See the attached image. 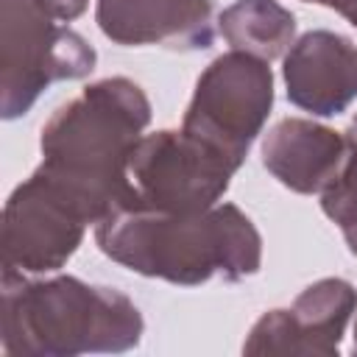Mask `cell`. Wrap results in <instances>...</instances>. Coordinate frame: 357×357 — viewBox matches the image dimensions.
<instances>
[{
	"mask_svg": "<svg viewBox=\"0 0 357 357\" xmlns=\"http://www.w3.org/2000/svg\"><path fill=\"white\" fill-rule=\"evenodd\" d=\"M218 28L231 50H245L265 61L284 56L296 42V17L276 0H237L220 11Z\"/></svg>",
	"mask_w": 357,
	"mask_h": 357,
	"instance_id": "12",
	"label": "cell"
},
{
	"mask_svg": "<svg viewBox=\"0 0 357 357\" xmlns=\"http://www.w3.org/2000/svg\"><path fill=\"white\" fill-rule=\"evenodd\" d=\"M92 220L81 204L33 170L3 206V268L20 273H53L78 251Z\"/></svg>",
	"mask_w": 357,
	"mask_h": 357,
	"instance_id": "7",
	"label": "cell"
},
{
	"mask_svg": "<svg viewBox=\"0 0 357 357\" xmlns=\"http://www.w3.org/2000/svg\"><path fill=\"white\" fill-rule=\"evenodd\" d=\"M354 351H357V324H354Z\"/></svg>",
	"mask_w": 357,
	"mask_h": 357,
	"instance_id": "16",
	"label": "cell"
},
{
	"mask_svg": "<svg viewBox=\"0 0 357 357\" xmlns=\"http://www.w3.org/2000/svg\"><path fill=\"white\" fill-rule=\"evenodd\" d=\"M321 3L329 6V8H335L340 17H346L357 28V0H321Z\"/></svg>",
	"mask_w": 357,
	"mask_h": 357,
	"instance_id": "15",
	"label": "cell"
},
{
	"mask_svg": "<svg viewBox=\"0 0 357 357\" xmlns=\"http://www.w3.org/2000/svg\"><path fill=\"white\" fill-rule=\"evenodd\" d=\"M346 153V137L304 117L279 120L262 139V165L293 192L312 195L335 178Z\"/></svg>",
	"mask_w": 357,
	"mask_h": 357,
	"instance_id": "11",
	"label": "cell"
},
{
	"mask_svg": "<svg viewBox=\"0 0 357 357\" xmlns=\"http://www.w3.org/2000/svg\"><path fill=\"white\" fill-rule=\"evenodd\" d=\"M98 28L114 45L204 50L212 45L209 0H98Z\"/></svg>",
	"mask_w": 357,
	"mask_h": 357,
	"instance_id": "10",
	"label": "cell"
},
{
	"mask_svg": "<svg viewBox=\"0 0 357 357\" xmlns=\"http://www.w3.org/2000/svg\"><path fill=\"white\" fill-rule=\"evenodd\" d=\"M95 61V47L39 0H0V109L6 120L25 114L53 81L86 78Z\"/></svg>",
	"mask_w": 357,
	"mask_h": 357,
	"instance_id": "4",
	"label": "cell"
},
{
	"mask_svg": "<svg viewBox=\"0 0 357 357\" xmlns=\"http://www.w3.org/2000/svg\"><path fill=\"white\" fill-rule=\"evenodd\" d=\"M59 22H70V20H75V17H81L84 11H86V6H89V0H39Z\"/></svg>",
	"mask_w": 357,
	"mask_h": 357,
	"instance_id": "14",
	"label": "cell"
},
{
	"mask_svg": "<svg viewBox=\"0 0 357 357\" xmlns=\"http://www.w3.org/2000/svg\"><path fill=\"white\" fill-rule=\"evenodd\" d=\"M271 106L273 73L268 61L245 50H229L198 75L181 128L243 162Z\"/></svg>",
	"mask_w": 357,
	"mask_h": 357,
	"instance_id": "6",
	"label": "cell"
},
{
	"mask_svg": "<svg viewBox=\"0 0 357 357\" xmlns=\"http://www.w3.org/2000/svg\"><path fill=\"white\" fill-rule=\"evenodd\" d=\"M343 137L346 153L335 178L321 192V209L332 223L340 226L349 251L357 257V120L349 126Z\"/></svg>",
	"mask_w": 357,
	"mask_h": 357,
	"instance_id": "13",
	"label": "cell"
},
{
	"mask_svg": "<svg viewBox=\"0 0 357 357\" xmlns=\"http://www.w3.org/2000/svg\"><path fill=\"white\" fill-rule=\"evenodd\" d=\"M357 310V290L337 276L304 287L287 310L265 312L248 332L243 354H340L343 332Z\"/></svg>",
	"mask_w": 357,
	"mask_h": 357,
	"instance_id": "8",
	"label": "cell"
},
{
	"mask_svg": "<svg viewBox=\"0 0 357 357\" xmlns=\"http://www.w3.org/2000/svg\"><path fill=\"white\" fill-rule=\"evenodd\" d=\"M151 123V100L139 84L114 75L89 84L53 112L42 128V170L100 223L131 204V153Z\"/></svg>",
	"mask_w": 357,
	"mask_h": 357,
	"instance_id": "1",
	"label": "cell"
},
{
	"mask_svg": "<svg viewBox=\"0 0 357 357\" xmlns=\"http://www.w3.org/2000/svg\"><path fill=\"white\" fill-rule=\"evenodd\" d=\"M282 78L293 106L335 117L357 98V45L335 31H307L287 47Z\"/></svg>",
	"mask_w": 357,
	"mask_h": 357,
	"instance_id": "9",
	"label": "cell"
},
{
	"mask_svg": "<svg viewBox=\"0 0 357 357\" xmlns=\"http://www.w3.org/2000/svg\"><path fill=\"white\" fill-rule=\"evenodd\" d=\"M240 159L206 139L178 131H156L137 142L128 165L131 204L137 209L195 215L220 204Z\"/></svg>",
	"mask_w": 357,
	"mask_h": 357,
	"instance_id": "5",
	"label": "cell"
},
{
	"mask_svg": "<svg viewBox=\"0 0 357 357\" xmlns=\"http://www.w3.org/2000/svg\"><path fill=\"white\" fill-rule=\"evenodd\" d=\"M95 243L123 268L184 287L212 276L237 282L262 265V237L234 204H215L195 215L123 206L95 223Z\"/></svg>",
	"mask_w": 357,
	"mask_h": 357,
	"instance_id": "2",
	"label": "cell"
},
{
	"mask_svg": "<svg viewBox=\"0 0 357 357\" xmlns=\"http://www.w3.org/2000/svg\"><path fill=\"white\" fill-rule=\"evenodd\" d=\"M307 3H321V0H307Z\"/></svg>",
	"mask_w": 357,
	"mask_h": 357,
	"instance_id": "17",
	"label": "cell"
},
{
	"mask_svg": "<svg viewBox=\"0 0 357 357\" xmlns=\"http://www.w3.org/2000/svg\"><path fill=\"white\" fill-rule=\"evenodd\" d=\"M142 329L137 304L114 287L86 284L70 273L31 282L3 268L0 343L6 354H120L142 340Z\"/></svg>",
	"mask_w": 357,
	"mask_h": 357,
	"instance_id": "3",
	"label": "cell"
}]
</instances>
